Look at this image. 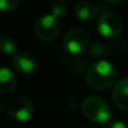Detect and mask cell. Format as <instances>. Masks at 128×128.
Here are the masks:
<instances>
[{
  "instance_id": "cell-12",
  "label": "cell",
  "mask_w": 128,
  "mask_h": 128,
  "mask_svg": "<svg viewBox=\"0 0 128 128\" xmlns=\"http://www.w3.org/2000/svg\"><path fill=\"white\" fill-rule=\"evenodd\" d=\"M51 10H52L51 15H53L58 19V17H63L66 14V11H68V4H66V2L64 0H58V1H55L52 4Z\"/></svg>"
},
{
  "instance_id": "cell-14",
  "label": "cell",
  "mask_w": 128,
  "mask_h": 128,
  "mask_svg": "<svg viewBox=\"0 0 128 128\" xmlns=\"http://www.w3.org/2000/svg\"><path fill=\"white\" fill-rule=\"evenodd\" d=\"M104 128H127V126L122 122H111L109 124H107Z\"/></svg>"
},
{
  "instance_id": "cell-7",
  "label": "cell",
  "mask_w": 128,
  "mask_h": 128,
  "mask_svg": "<svg viewBox=\"0 0 128 128\" xmlns=\"http://www.w3.org/2000/svg\"><path fill=\"white\" fill-rule=\"evenodd\" d=\"M11 64H12L14 70L22 75L30 74L35 72L37 68V60L34 55L27 52H20V53L15 54Z\"/></svg>"
},
{
  "instance_id": "cell-1",
  "label": "cell",
  "mask_w": 128,
  "mask_h": 128,
  "mask_svg": "<svg viewBox=\"0 0 128 128\" xmlns=\"http://www.w3.org/2000/svg\"><path fill=\"white\" fill-rule=\"evenodd\" d=\"M117 71L107 61H98L86 73V82L93 90H104L117 81Z\"/></svg>"
},
{
  "instance_id": "cell-4",
  "label": "cell",
  "mask_w": 128,
  "mask_h": 128,
  "mask_svg": "<svg viewBox=\"0 0 128 128\" xmlns=\"http://www.w3.org/2000/svg\"><path fill=\"white\" fill-rule=\"evenodd\" d=\"M34 29L37 37L50 42V40H54L58 36L61 26L58 20L53 15H43L36 20Z\"/></svg>"
},
{
  "instance_id": "cell-2",
  "label": "cell",
  "mask_w": 128,
  "mask_h": 128,
  "mask_svg": "<svg viewBox=\"0 0 128 128\" xmlns=\"http://www.w3.org/2000/svg\"><path fill=\"white\" fill-rule=\"evenodd\" d=\"M82 112L90 122L96 124L106 122L111 117L109 104L98 96H90L84 99L82 104Z\"/></svg>"
},
{
  "instance_id": "cell-3",
  "label": "cell",
  "mask_w": 128,
  "mask_h": 128,
  "mask_svg": "<svg viewBox=\"0 0 128 128\" xmlns=\"http://www.w3.org/2000/svg\"><path fill=\"white\" fill-rule=\"evenodd\" d=\"M4 109L18 122H28L34 115V104L25 96H14L4 104Z\"/></svg>"
},
{
  "instance_id": "cell-9",
  "label": "cell",
  "mask_w": 128,
  "mask_h": 128,
  "mask_svg": "<svg viewBox=\"0 0 128 128\" xmlns=\"http://www.w3.org/2000/svg\"><path fill=\"white\" fill-rule=\"evenodd\" d=\"M17 86V79L15 74L7 68H0V93H11Z\"/></svg>"
},
{
  "instance_id": "cell-8",
  "label": "cell",
  "mask_w": 128,
  "mask_h": 128,
  "mask_svg": "<svg viewBox=\"0 0 128 128\" xmlns=\"http://www.w3.org/2000/svg\"><path fill=\"white\" fill-rule=\"evenodd\" d=\"M114 101L122 110H128V78L122 79L114 89Z\"/></svg>"
},
{
  "instance_id": "cell-13",
  "label": "cell",
  "mask_w": 128,
  "mask_h": 128,
  "mask_svg": "<svg viewBox=\"0 0 128 128\" xmlns=\"http://www.w3.org/2000/svg\"><path fill=\"white\" fill-rule=\"evenodd\" d=\"M19 0H0V10L4 12H10L18 8Z\"/></svg>"
},
{
  "instance_id": "cell-15",
  "label": "cell",
  "mask_w": 128,
  "mask_h": 128,
  "mask_svg": "<svg viewBox=\"0 0 128 128\" xmlns=\"http://www.w3.org/2000/svg\"><path fill=\"white\" fill-rule=\"evenodd\" d=\"M107 1H109L110 4H122L126 0H107Z\"/></svg>"
},
{
  "instance_id": "cell-11",
  "label": "cell",
  "mask_w": 128,
  "mask_h": 128,
  "mask_svg": "<svg viewBox=\"0 0 128 128\" xmlns=\"http://www.w3.org/2000/svg\"><path fill=\"white\" fill-rule=\"evenodd\" d=\"M17 51V40L14 37L4 35L0 37V52L6 55H12Z\"/></svg>"
},
{
  "instance_id": "cell-6",
  "label": "cell",
  "mask_w": 128,
  "mask_h": 128,
  "mask_svg": "<svg viewBox=\"0 0 128 128\" xmlns=\"http://www.w3.org/2000/svg\"><path fill=\"white\" fill-rule=\"evenodd\" d=\"M97 28L104 37H116L122 30V20L114 12L102 14L97 20Z\"/></svg>"
},
{
  "instance_id": "cell-5",
  "label": "cell",
  "mask_w": 128,
  "mask_h": 128,
  "mask_svg": "<svg viewBox=\"0 0 128 128\" xmlns=\"http://www.w3.org/2000/svg\"><path fill=\"white\" fill-rule=\"evenodd\" d=\"M89 43L88 32L82 27H73L64 37V47L71 54H80Z\"/></svg>"
},
{
  "instance_id": "cell-10",
  "label": "cell",
  "mask_w": 128,
  "mask_h": 128,
  "mask_svg": "<svg viewBox=\"0 0 128 128\" xmlns=\"http://www.w3.org/2000/svg\"><path fill=\"white\" fill-rule=\"evenodd\" d=\"M74 14L80 20L89 22V20H92L97 16L98 10H97V7L93 4L82 0V1H79L75 4Z\"/></svg>"
}]
</instances>
